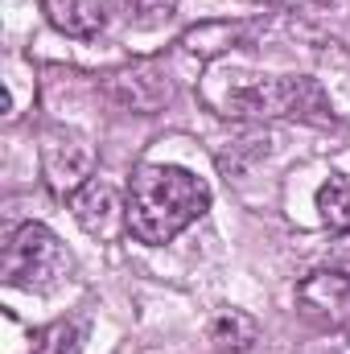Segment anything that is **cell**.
Listing matches in <instances>:
<instances>
[{"instance_id": "6da1fadb", "label": "cell", "mask_w": 350, "mask_h": 354, "mask_svg": "<svg viewBox=\"0 0 350 354\" xmlns=\"http://www.w3.org/2000/svg\"><path fill=\"white\" fill-rule=\"evenodd\" d=\"M124 206H128V235L149 248H165L206 214L210 189L185 165H140L128 177Z\"/></svg>"}, {"instance_id": "7a4b0ae2", "label": "cell", "mask_w": 350, "mask_h": 354, "mask_svg": "<svg viewBox=\"0 0 350 354\" xmlns=\"http://www.w3.org/2000/svg\"><path fill=\"white\" fill-rule=\"evenodd\" d=\"M71 268H75V260H71L66 243L50 227L25 223L12 231V239L4 248L0 276L8 288H21V292H54L71 276Z\"/></svg>"}, {"instance_id": "3957f363", "label": "cell", "mask_w": 350, "mask_h": 354, "mask_svg": "<svg viewBox=\"0 0 350 354\" xmlns=\"http://www.w3.org/2000/svg\"><path fill=\"white\" fill-rule=\"evenodd\" d=\"M42 169H46V181L54 194L71 198L95 174V149L87 145V136H79L71 128H50L42 140Z\"/></svg>"}, {"instance_id": "277c9868", "label": "cell", "mask_w": 350, "mask_h": 354, "mask_svg": "<svg viewBox=\"0 0 350 354\" xmlns=\"http://www.w3.org/2000/svg\"><path fill=\"white\" fill-rule=\"evenodd\" d=\"M297 305L309 322L326 330L350 326V276L347 272H313L297 284Z\"/></svg>"}, {"instance_id": "5b68a950", "label": "cell", "mask_w": 350, "mask_h": 354, "mask_svg": "<svg viewBox=\"0 0 350 354\" xmlns=\"http://www.w3.org/2000/svg\"><path fill=\"white\" fill-rule=\"evenodd\" d=\"M71 210H75L79 227L95 239H111L120 227L128 231V206L120 202L116 185H107L99 177H91L79 194H71Z\"/></svg>"}, {"instance_id": "8992f818", "label": "cell", "mask_w": 350, "mask_h": 354, "mask_svg": "<svg viewBox=\"0 0 350 354\" xmlns=\"http://www.w3.org/2000/svg\"><path fill=\"white\" fill-rule=\"evenodd\" d=\"M46 12L66 37H99L107 25L103 0H46Z\"/></svg>"}, {"instance_id": "52a82bcc", "label": "cell", "mask_w": 350, "mask_h": 354, "mask_svg": "<svg viewBox=\"0 0 350 354\" xmlns=\"http://www.w3.org/2000/svg\"><path fill=\"white\" fill-rule=\"evenodd\" d=\"M317 214L330 231H350V174H330L322 181Z\"/></svg>"}, {"instance_id": "ba28073f", "label": "cell", "mask_w": 350, "mask_h": 354, "mask_svg": "<svg viewBox=\"0 0 350 354\" xmlns=\"http://www.w3.org/2000/svg\"><path fill=\"white\" fill-rule=\"evenodd\" d=\"M210 338L223 346V351H248L256 342V322L239 309H223L214 322H210Z\"/></svg>"}, {"instance_id": "9c48e42d", "label": "cell", "mask_w": 350, "mask_h": 354, "mask_svg": "<svg viewBox=\"0 0 350 354\" xmlns=\"http://www.w3.org/2000/svg\"><path fill=\"white\" fill-rule=\"evenodd\" d=\"M334 268L350 276V231H342V239L334 243Z\"/></svg>"}, {"instance_id": "30bf717a", "label": "cell", "mask_w": 350, "mask_h": 354, "mask_svg": "<svg viewBox=\"0 0 350 354\" xmlns=\"http://www.w3.org/2000/svg\"><path fill=\"white\" fill-rule=\"evenodd\" d=\"M256 4H272V0H256Z\"/></svg>"}]
</instances>
